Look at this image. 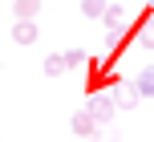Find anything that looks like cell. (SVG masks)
<instances>
[{"mask_svg": "<svg viewBox=\"0 0 154 142\" xmlns=\"http://www.w3.org/2000/svg\"><path fill=\"white\" fill-rule=\"evenodd\" d=\"M89 114L97 118V126H109V122H114V114H118L114 94H93V97H89Z\"/></svg>", "mask_w": 154, "mask_h": 142, "instance_id": "6da1fadb", "label": "cell"}, {"mask_svg": "<svg viewBox=\"0 0 154 142\" xmlns=\"http://www.w3.org/2000/svg\"><path fill=\"white\" fill-rule=\"evenodd\" d=\"M134 32H138L134 41H138L142 49H150V53H154V12H146V16H142V20L134 24Z\"/></svg>", "mask_w": 154, "mask_h": 142, "instance_id": "5b68a950", "label": "cell"}, {"mask_svg": "<svg viewBox=\"0 0 154 142\" xmlns=\"http://www.w3.org/2000/svg\"><path fill=\"white\" fill-rule=\"evenodd\" d=\"M114 102H118V110H138L142 89L134 85V81H114Z\"/></svg>", "mask_w": 154, "mask_h": 142, "instance_id": "7a4b0ae2", "label": "cell"}, {"mask_svg": "<svg viewBox=\"0 0 154 142\" xmlns=\"http://www.w3.org/2000/svg\"><path fill=\"white\" fill-rule=\"evenodd\" d=\"M134 85L142 89V97H154V69H142L138 77H134Z\"/></svg>", "mask_w": 154, "mask_h": 142, "instance_id": "30bf717a", "label": "cell"}, {"mask_svg": "<svg viewBox=\"0 0 154 142\" xmlns=\"http://www.w3.org/2000/svg\"><path fill=\"white\" fill-rule=\"evenodd\" d=\"M106 0H81V16L85 20H101V16H106Z\"/></svg>", "mask_w": 154, "mask_h": 142, "instance_id": "9c48e42d", "label": "cell"}, {"mask_svg": "<svg viewBox=\"0 0 154 142\" xmlns=\"http://www.w3.org/2000/svg\"><path fill=\"white\" fill-rule=\"evenodd\" d=\"M12 41L24 45V49L37 45V20H16V24H12Z\"/></svg>", "mask_w": 154, "mask_h": 142, "instance_id": "8992f818", "label": "cell"}, {"mask_svg": "<svg viewBox=\"0 0 154 142\" xmlns=\"http://www.w3.org/2000/svg\"><path fill=\"white\" fill-rule=\"evenodd\" d=\"M41 69H45V77H61V73L69 69V57H65V53H49Z\"/></svg>", "mask_w": 154, "mask_h": 142, "instance_id": "ba28073f", "label": "cell"}, {"mask_svg": "<svg viewBox=\"0 0 154 142\" xmlns=\"http://www.w3.org/2000/svg\"><path fill=\"white\" fill-rule=\"evenodd\" d=\"M69 130H73L77 138H93V134H97V118L89 114V106H85V110H77L73 118H69Z\"/></svg>", "mask_w": 154, "mask_h": 142, "instance_id": "3957f363", "label": "cell"}, {"mask_svg": "<svg viewBox=\"0 0 154 142\" xmlns=\"http://www.w3.org/2000/svg\"><path fill=\"white\" fill-rule=\"evenodd\" d=\"M146 12H154V0H146Z\"/></svg>", "mask_w": 154, "mask_h": 142, "instance_id": "4fadbf2b", "label": "cell"}, {"mask_svg": "<svg viewBox=\"0 0 154 142\" xmlns=\"http://www.w3.org/2000/svg\"><path fill=\"white\" fill-rule=\"evenodd\" d=\"M65 57H69V65H85V61H89V57H85L81 49H69V53H65Z\"/></svg>", "mask_w": 154, "mask_h": 142, "instance_id": "8fae6325", "label": "cell"}, {"mask_svg": "<svg viewBox=\"0 0 154 142\" xmlns=\"http://www.w3.org/2000/svg\"><path fill=\"white\" fill-rule=\"evenodd\" d=\"M101 20H106V29H109V32H126V29H130V12H126L122 4H109Z\"/></svg>", "mask_w": 154, "mask_h": 142, "instance_id": "277c9868", "label": "cell"}, {"mask_svg": "<svg viewBox=\"0 0 154 142\" xmlns=\"http://www.w3.org/2000/svg\"><path fill=\"white\" fill-rule=\"evenodd\" d=\"M41 12V0H12V16L16 20H37Z\"/></svg>", "mask_w": 154, "mask_h": 142, "instance_id": "52a82bcc", "label": "cell"}, {"mask_svg": "<svg viewBox=\"0 0 154 142\" xmlns=\"http://www.w3.org/2000/svg\"><path fill=\"white\" fill-rule=\"evenodd\" d=\"M93 142H118V138H114V134H109V130H106V126H97V134H93Z\"/></svg>", "mask_w": 154, "mask_h": 142, "instance_id": "7c38bea8", "label": "cell"}]
</instances>
